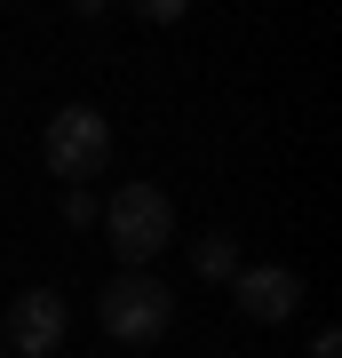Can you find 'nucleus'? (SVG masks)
Masks as SVG:
<instances>
[{"mask_svg":"<svg viewBox=\"0 0 342 358\" xmlns=\"http://www.w3.org/2000/svg\"><path fill=\"white\" fill-rule=\"evenodd\" d=\"M64 223H80V231H88V223H96V199H88V192H72V199H64Z\"/></svg>","mask_w":342,"mask_h":358,"instance_id":"nucleus-7","label":"nucleus"},{"mask_svg":"<svg viewBox=\"0 0 342 358\" xmlns=\"http://www.w3.org/2000/svg\"><path fill=\"white\" fill-rule=\"evenodd\" d=\"M40 159H48L56 183L104 176V159H112V120H104L96 103H56L48 128H40Z\"/></svg>","mask_w":342,"mask_h":358,"instance_id":"nucleus-1","label":"nucleus"},{"mask_svg":"<svg viewBox=\"0 0 342 358\" xmlns=\"http://www.w3.org/2000/svg\"><path fill=\"white\" fill-rule=\"evenodd\" d=\"M311 358H342V334L327 327V334H318V343H311Z\"/></svg>","mask_w":342,"mask_h":358,"instance_id":"nucleus-8","label":"nucleus"},{"mask_svg":"<svg viewBox=\"0 0 342 358\" xmlns=\"http://www.w3.org/2000/svg\"><path fill=\"white\" fill-rule=\"evenodd\" d=\"M104 231H112V255L127 271H143L152 255H167V239H176V199H167L159 183H127V192H112V207H104Z\"/></svg>","mask_w":342,"mask_h":358,"instance_id":"nucleus-2","label":"nucleus"},{"mask_svg":"<svg viewBox=\"0 0 342 358\" xmlns=\"http://www.w3.org/2000/svg\"><path fill=\"white\" fill-rule=\"evenodd\" d=\"M0 358H8V350H0Z\"/></svg>","mask_w":342,"mask_h":358,"instance_id":"nucleus-9","label":"nucleus"},{"mask_svg":"<svg viewBox=\"0 0 342 358\" xmlns=\"http://www.w3.org/2000/svg\"><path fill=\"white\" fill-rule=\"evenodd\" d=\"M96 319H104V334H112V343L143 350V343H159V334L176 327V294H167V279H152V271H120V279L104 287Z\"/></svg>","mask_w":342,"mask_h":358,"instance_id":"nucleus-3","label":"nucleus"},{"mask_svg":"<svg viewBox=\"0 0 342 358\" xmlns=\"http://www.w3.org/2000/svg\"><path fill=\"white\" fill-rule=\"evenodd\" d=\"M64 327H72V310H64V294L56 287H24L8 303V319H0V350H16V358H48L64 343Z\"/></svg>","mask_w":342,"mask_h":358,"instance_id":"nucleus-4","label":"nucleus"},{"mask_svg":"<svg viewBox=\"0 0 342 358\" xmlns=\"http://www.w3.org/2000/svg\"><path fill=\"white\" fill-rule=\"evenodd\" d=\"M231 294H239V310L255 327H287L294 310H303V279H294L287 263H247L239 279H231Z\"/></svg>","mask_w":342,"mask_h":358,"instance_id":"nucleus-5","label":"nucleus"},{"mask_svg":"<svg viewBox=\"0 0 342 358\" xmlns=\"http://www.w3.org/2000/svg\"><path fill=\"white\" fill-rule=\"evenodd\" d=\"M191 263H199V279H239V247H231L223 231H207V239L191 247Z\"/></svg>","mask_w":342,"mask_h":358,"instance_id":"nucleus-6","label":"nucleus"}]
</instances>
